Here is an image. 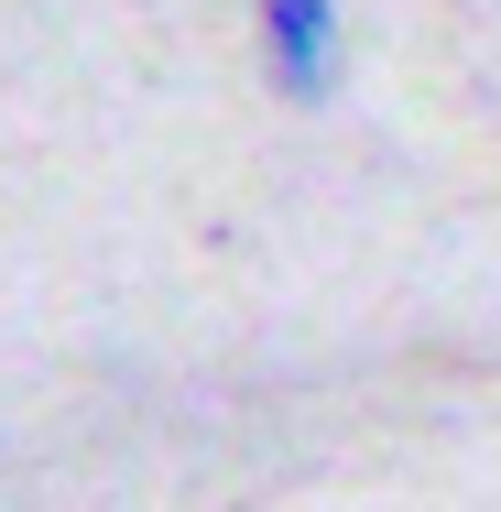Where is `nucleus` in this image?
Masks as SVG:
<instances>
[{
    "instance_id": "nucleus-1",
    "label": "nucleus",
    "mask_w": 501,
    "mask_h": 512,
    "mask_svg": "<svg viewBox=\"0 0 501 512\" xmlns=\"http://www.w3.org/2000/svg\"><path fill=\"white\" fill-rule=\"evenodd\" d=\"M262 11V44H273V88L284 99H327L338 77V11L327 0H251Z\"/></svg>"
}]
</instances>
